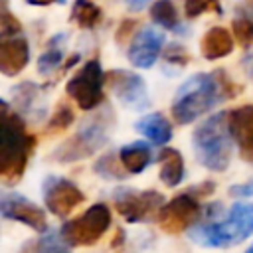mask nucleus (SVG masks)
I'll return each instance as SVG.
<instances>
[{"label":"nucleus","instance_id":"3","mask_svg":"<svg viewBox=\"0 0 253 253\" xmlns=\"http://www.w3.org/2000/svg\"><path fill=\"white\" fill-rule=\"evenodd\" d=\"M253 233V204H233L223 221H206L192 229V239L206 247H231Z\"/></svg>","mask_w":253,"mask_h":253},{"label":"nucleus","instance_id":"34","mask_svg":"<svg viewBox=\"0 0 253 253\" xmlns=\"http://www.w3.org/2000/svg\"><path fill=\"white\" fill-rule=\"evenodd\" d=\"M45 253H63V251H59L57 247H53V249H49V251H45Z\"/></svg>","mask_w":253,"mask_h":253},{"label":"nucleus","instance_id":"8","mask_svg":"<svg viewBox=\"0 0 253 253\" xmlns=\"http://www.w3.org/2000/svg\"><path fill=\"white\" fill-rule=\"evenodd\" d=\"M200 217H202V206L198 198L192 192H186V194H178L168 204H164L156 219L166 233L178 235L188 227H192Z\"/></svg>","mask_w":253,"mask_h":253},{"label":"nucleus","instance_id":"10","mask_svg":"<svg viewBox=\"0 0 253 253\" xmlns=\"http://www.w3.org/2000/svg\"><path fill=\"white\" fill-rule=\"evenodd\" d=\"M105 83L109 85V89L115 93V97L134 109V111H142L148 107V93H146V85L144 81L132 73V71H125V69H113L105 75Z\"/></svg>","mask_w":253,"mask_h":253},{"label":"nucleus","instance_id":"22","mask_svg":"<svg viewBox=\"0 0 253 253\" xmlns=\"http://www.w3.org/2000/svg\"><path fill=\"white\" fill-rule=\"evenodd\" d=\"M150 18L164 28H174L178 22L176 6L172 4V0H156L150 8Z\"/></svg>","mask_w":253,"mask_h":253},{"label":"nucleus","instance_id":"4","mask_svg":"<svg viewBox=\"0 0 253 253\" xmlns=\"http://www.w3.org/2000/svg\"><path fill=\"white\" fill-rule=\"evenodd\" d=\"M231 132L227 115L217 113L194 130V152L200 164L213 172H221L231 160Z\"/></svg>","mask_w":253,"mask_h":253},{"label":"nucleus","instance_id":"33","mask_svg":"<svg viewBox=\"0 0 253 253\" xmlns=\"http://www.w3.org/2000/svg\"><path fill=\"white\" fill-rule=\"evenodd\" d=\"M51 2H55V0H28V4H34V6H47Z\"/></svg>","mask_w":253,"mask_h":253},{"label":"nucleus","instance_id":"11","mask_svg":"<svg viewBox=\"0 0 253 253\" xmlns=\"http://www.w3.org/2000/svg\"><path fill=\"white\" fill-rule=\"evenodd\" d=\"M83 200H85L83 192L73 182H69L65 178H57V176L45 178V182H43V202H45L47 210L53 215L65 217Z\"/></svg>","mask_w":253,"mask_h":253},{"label":"nucleus","instance_id":"35","mask_svg":"<svg viewBox=\"0 0 253 253\" xmlns=\"http://www.w3.org/2000/svg\"><path fill=\"white\" fill-rule=\"evenodd\" d=\"M245 253H253V245H251V247H249V249H247Z\"/></svg>","mask_w":253,"mask_h":253},{"label":"nucleus","instance_id":"36","mask_svg":"<svg viewBox=\"0 0 253 253\" xmlns=\"http://www.w3.org/2000/svg\"><path fill=\"white\" fill-rule=\"evenodd\" d=\"M251 2H253V0H251Z\"/></svg>","mask_w":253,"mask_h":253},{"label":"nucleus","instance_id":"16","mask_svg":"<svg viewBox=\"0 0 253 253\" xmlns=\"http://www.w3.org/2000/svg\"><path fill=\"white\" fill-rule=\"evenodd\" d=\"M200 47H202V55L206 59H219V57H225L231 53L233 49V40H231V34L225 30V28H211L204 34L202 42H200Z\"/></svg>","mask_w":253,"mask_h":253},{"label":"nucleus","instance_id":"26","mask_svg":"<svg viewBox=\"0 0 253 253\" xmlns=\"http://www.w3.org/2000/svg\"><path fill=\"white\" fill-rule=\"evenodd\" d=\"M184 10L188 18H198L202 12H208V10L221 12V6L217 0H184Z\"/></svg>","mask_w":253,"mask_h":253},{"label":"nucleus","instance_id":"17","mask_svg":"<svg viewBox=\"0 0 253 253\" xmlns=\"http://www.w3.org/2000/svg\"><path fill=\"white\" fill-rule=\"evenodd\" d=\"M160 162V180L174 188L184 180V158L176 148H162L158 154Z\"/></svg>","mask_w":253,"mask_h":253},{"label":"nucleus","instance_id":"14","mask_svg":"<svg viewBox=\"0 0 253 253\" xmlns=\"http://www.w3.org/2000/svg\"><path fill=\"white\" fill-rule=\"evenodd\" d=\"M227 126L241 150L243 160L253 162V105H243L229 111Z\"/></svg>","mask_w":253,"mask_h":253},{"label":"nucleus","instance_id":"7","mask_svg":"<svg viewBox=\"0 0 253 253\" xmlns=\"http://www.w3.org/2000/svg\"><path fill=\"white\" fill-rule=\"evenodd\" d=\"M107 140V125L99 119L87 123L83 128H79L65 144H61L55 152L53 158L57 162H73V160H83L91 156L95 150H99Z\"/></svg>","mask_w":253,"mask_h":253},{"label":"nucleus","instance_id":"13","mask_svg":"<svg viewBox=\"0 0 253 253\" xmlns=\"http://www.w3.org/2000/svg\"><path fill=\"white\" fill-rule=\"evenodd\" d=\"M162 43H164V34L162 32H158L150 26L142 28L134 36V40L128 47L130 63L136 65V67H142V69L152 67V63L156 61V57L162 49Z\"/></svg>","mask_w":253,"mask_h":253},{"label":"nucleus","instance_id":"1","mask_svg":"<svg viewBox=\"0 0 253 253\" xmlns=\"http://www.w3.org/2000/svg\"><path fill=\"white\" fill-rule=\"evenodd\" d=\"M36 136L26 132L24 121L2 101V142H0V178L6 186H14L34 152Z\"/></svg>","mask_w":253,"mask_h":253},{"label":"nucleus","instance_id":"29","mask_svg":"<svg viewBox=\"0 0 253 253\" xmlns=\"http://www.w3.org/2000/svg\"><path fill=\"white\" fill-rule=\"evenodd\" d=\"M229 196H233V198H251L253 196V180L237 184V186H231L229 188Z\"/></svg>","mask_w":253,"mask_h":253},{"label":"nucleus","instance_id":"28","mask_svg":"<svg viewBox=\"0 0 253 253\" xmlns=\"http://www.w3.org/2000/svg\"><path fill=\"white\" fill-rule=\"evenodd\" d=\"M164 57H166V61H170V63L174 61V63H178V65H186L188 59H190L188 51H186L182 45H178V43L170 45V47L164 51Z\"/></svg>","mask_w":253,"mask_h":253},{"label":"nucleus","instance_id":"18","mask_svg":"<svg viewBox=\"0 0 253 253\" xmlns=\"http://www.w3.org/2000/svg\"><path fill=\"white\" fill-rule=\"evenodd\" d=\"M136 130L140 134H144L148 140H152L154 144H164L172 138V126L166 121V117H162L160 113L144 115L136 123Z\"/></svg>","mask_w":253,"mask_h":253},{"label":"nucleus","instance_id":"15","mask_svg":"<svg viewBox=\"0 0 253 253\" xmlns=\"http://www.w3.org/2000/svg\"><path fill=\"white\" fill-rule=\"evenodd\" d=\"M30 59V47L28 42L20 36L2 38L0 42V71L4 75H18Z\"/></svg>","mask_w":253,"mask_h":253},{"label":"nucleus","instance_id":"27","mask_svg":"<svg viewBox=\"0 0 253 253\" xmlns=\"http://www.w3.org/2000/svg\"><path fill=\"white\" fill-rule=\"evenodd\" d=\"M22 32V24L6 10V6L2 8V14H0V34L2 38H8V36H18Z\"/></svg>","mask_w":253,"mask_h":253},{"label":"nucleus","instance_id":"9","mask_svg":"<svg viewBox=\"0 0 253 253\" xmlns=\"http://www.w3.org/2000/svg\"><path fill=\"white\" fill-rule=\"evenodd\" d=\"M103 83H105V75H103L101 63L97 59H91L81 67V71L73 79H69L65 89H67V95H71L81 109L89 111L101 103Z\"/></svg>","mask_w":253,"mask_h":253},{"label":"nucleus","instance_id":"32","mask_svg":"<svg viewBox=\"0 0 253 253\" xmlns=\"http://www.w3.org/2000/svg\"><path fill=\"white\" fill-rule=\"evenodd\" d=\"M123 237H125V233H123V229H119L117 235H115V239L111 241V245H113V247H119V245L123 243Z\"/></svg>","mask_w":253,"mask_h":253},{"label":"nucleus","instance_id":"30","mask_svg":"<svg viewBox=\"0 0 253 253\" xmlns=\"http://www.w3.org/2000/svg\"><path fill=\"white\" fill-rule=\"evenodd\" d=\"M134 26H136L134 20H126V22H123V24L119 26V32H117V40H119V43H125V38L130 36V32H132Z\"/></svg>","mask_w":253,"mask_h":253},{"label":"nucleus","instance_id":"5","mask_svg":"<svg viewBox=\"0 0 253 253\" xmlns=\"http://www.w3.org/2000/svg\"><path fill=\"white\" fill-rule=\"evenodd\" d=\"M111 225V210L105 204H95L79 217L67 221L59 229V239L67 247H89L103 237Z\"/></svg>","mask_w":253,"mask_h":253},{"label":"nucleus","instance_id":"23","mask_svg":"<svg viewBox=\"0 0 253 253\" xmlns=\"http://www.w3.org/2000/svg\"><path fill=\"white\" fill-rule=\"evenodd\" d=\"M95 172L101 174L103 178H115V180H123L126 176V168L123 166L121 158L117 160L115 154H105L103 158H99L95 164Z\"/></svg>","mask_w":253,"mask_h":253},{"label":"nucleus","instance_id":"20","mask_svg":"<svg viewBox=\"0 0 253 253\" xmlns=\"http://www.w3.org/2000/svg\"><path fill=\"white\" fill-rule=\"evenodd\" d=\"M71 16L79 28H95L101 22V8L91 0H75Z\"/></svg>","mask_w":253,"mask_h":253},{"label":"nucleus","instance_id":"25","mask_svg":"<svg viewBox=\"0 0 253 253\" xmlns=\"http://www.w3.org/2000/svg\"><path fill=\"white\" fill-rule=\"evenodd\" d=\"M71 123H73V111H71L67 105L61 103V105L55 109L53 117L49 119V123H47V130L53 134V132H59V130L67 128Z\"/></svg>","mask_w":253,"mask_h":253},{"label":"nucleus","instance_id":"2","mask_svg":"<svg viewBox=\"0 0 253 253\" xmlns=\"http://www.w3.org/2000/svg\"><path fill=\"white\" fill-rule=\"evenodd\" d=\"M215 77V73H196L176 91L172 101V117L178 125L196 121L221 99V79Z\"/></svg>","mask_w":253,"mask_h":253},{"label":"nucleus","instance_id":"12","mask_svg":"<svg viewBox=\"0 0 253 253\" xmlns=\"http://www.w3.org/2000/svg\"><path fill=\"white\" fill-rule=\"evenodd\" d=\"M0 211L6 219L20 221L38 233H43L47 229V219L43 210L20 194H4L0 200Z\"/></svg>","mask_w":253,"mask_h":253},{"label":"nucleus","instance_id":"19","mask_svg":"<svg viewBox=\"0 0 253 253\" xmlns=\"http://www.w3.org/2000/svg\"><path fill=\"white\" fill-rule=\"evenodd\" d=\"M119 158H121L123 166L126 168V172H130V174L142 172L152 160L150 148L142 142H132L128 146H123L121 152H119Z\"/></svg>","mask_w":253,"mask_h":253},{"label":"nucleus","instance_id":"24","mask_svg":"<svg viewBox=\"0 0 253 253\" xmlns=\"http://www.w3.org/2000/svg\"><path fill=\"white\" fill-rule=\"evenodd\" d=\"M231 28H233V36H235V40H237L239 45L249 47L253 43V18L239 16V18L233 20Z\"/></svg>","mask_w":253,"mask_h":253},{"label":"nucleus","instance_id":"31","mask_svg":"<svg viewBox=\"0 0 253 253\" xmlns=\"http://www.w3.org/2000/svg\"><path fill=\"white\" fill-rule=\"evenodd\" d=\"M125 2L128 4L130 10H142L148 4V0H125Z\"/></svg>","mask_w":253,"mask_h":253},{"label":"nucleus","instance_id":"6","mask_svg":"<svg viewBox=\"0 0 253 253\" xmlns=\"http://www.w3.org/2000/svg\"><path fill=\"white\" fill-rule=\"evenodd\" d=\"M113 204L126 221L138 223L158 217L164 206V198L154 190L136 192L132 188H119L113 194Z\"/></svg>","mask_w":253,"mask_h":253},{"label":"nucleus","instance_id":"21","mask_svg":"<svg viewBox=\"0 0 253 253\" xmlns=\"http://www.w3.org/2000/svg\"><path fill=\"white\" fill-rule=\"evenodd\" d=\"M63 40H65L63 36L51 38L49 43H47V49L40 55V59H38V69H40L42 75H47V73H51L55 67H59V63H61V59H63V45H61Z\"/></svg>","mask_w":253,"mask_h":253}]
</instances>
